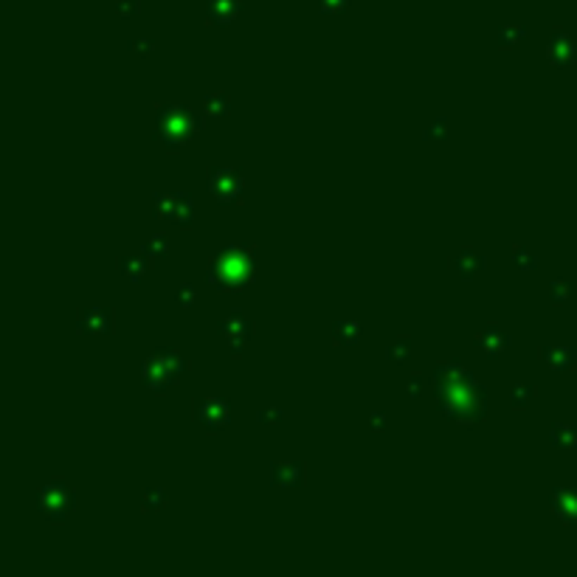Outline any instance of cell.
<instances>
[{
	"label": "cell",
	"mask_w": 577,
	"mask_h": 577,
	"mask_svg": "<svg viewBox=\"0 0 577 577\" xmlns=\"http://www.w3.org/2000/svg\"><path fill=\"white\" fill-rule=\"evenodd\" d=\"M175 302H178L183 310H189V307L197 302V287H194L192 282H183V284H180V291L175 293Z\"/></svg>",
	"instance_id": "cell-30"
},
{
	"label": "cell",
	"mask_w": 577,
	"mask_h": 577,
	"mask_svg": "<svg viewBox=\"0 0 577 577\" xmlns=\"http://www.w3.org/2000/svg\"><path fill=\"white\" fill-rule=\"evenodd\" d=\"M549 440H552L555 448H566V451H571V448H577V428L569 425V422H557V425L552 428Z\"/></svg>",
	"instance_id": "cell-22"
},
{
	"label": "cell",
	"mask_w": 577,
	"mask_h": 577,
	"mask_svg": "<svg viewBox=\"0 0 577 577\" xmlns=\"http://www.w3.org/2000/svg\"><path fill=\"white\" fill-rule=\"evenodd\" d=\"M513 262H516L521 270H535V268H538V256H535L527 245H518V243L513 245Z\"/></svg>",
	"instance_id": "cell-27"
},
{
	"label": "cell",
	"mask_w": 577,
	"mask_h": 577,
	"mask_svg": "<svg viewBox=\"0 0 577 577\" xmlns=\"http://www.w3.org/2000/svg\"><path fill=\"white\" fill-rule=\"evenodd\" d=\"M546 54H549V62H552L555 68L571 65V62H574V43H571V37H569V34L555 31V34H552V40H549Z\"/></svg>",
	"instance_id": "cell-17"
},
{
	"label": "cell",
	"mask_w": 577,
	"mask_h": 577,
	"mask_svg": "<svg viewBox=\"0 0 577 577\" xmlns=\"http://www.w3.org/2000/svg\"><path fill=\"white\" fill-rule=\"evenodd\" d=\"M153 208H155V217H161V220H169V223L180 226V229H189V226H192L194 206H192V197H189L186 192L155 194Z\"/></svg>",
	"instance_id": "cell-8"
},
{
	"label": "cell",
	"mask_w": 577,
	"mask_h": 577,
	"mask_svg": "<svg viewBox=\"0 0 577 577\" xmlns=\"http://www.w3.org/2000/svg\"><path fill=\"white\" fill-rule=\"evenodd\" d=\"M305 476H307L305 462H276L273 470H270V482L276 487H282V490L302 487L305 484Z\"/></svg>",
	"instance_id": "cell-11"
},
{
	"label": "cell",
	"mask_w": 577,
	"mask_h": 577,
	"mask_svg": "<svg viewBox=\"0 0 577 577\" xmlns=\"http://www.w3.org/2000/svg\"><path fill=\"white\" fill-rule=\"evenodd\" d=\"M217 335L226 344V349L231 352V357H240L248 346V341L254 338V321L245 318L243 313H229L226 318L217 321Z\"/></svg>",
	"instance_id": "cell-7"
},
{
	"label": "cell",
	"mask_w": 577,
	"mask_h": 577,
	"mask_svg": "<svg viewBox=\"0 0 577 577\" xmlns=\"http://www.w3.org/2000/svg\"><path fill=\"white\" fill-rule=\"evenodd\" d=\"M484 265H487L484 254H479V251H473V248H459V251L451 256V268H454V273H456L459 279H473L476 273L484 270Z\"/></svg>",
	"instance_id": "cell-13"
},
{
	"label": "cell",
	"mask_w": 577,
	"mask_h": 577,
	"mask_svg": "<svg viewBox=\"0 0 577 577\" xmlns=\"http://www.w3.org/2000/svg\"><path fill=\"white\" fill-rule=\"evenodd\" d=\"M127 51H132L135 56H150L155 51V43L150 37H135V40L127 43Z\"/></svg>",
	"instance_id": "cell-31"
},
{
	"label": "cell",
	"mask_w": 577,
	"mask_h": 577,
	"mask_svg": "<svg viewBox=\"0 0 577 577\" xmlns=\"http://www.w3.org/2000/svg\"><path fill=\"white\" fill-rule=\"evenodd\" d=\"M386 357H389V364H394V367H400V364H406V360H411V338H406V335L394 338V341L389 344V349H386Z\"/></svg>",
	"instance_id": "cell-23"
},
{
	"label": "cell",
	"mask_w": 577,
	"mask_h": 577,
	"mask_svg": "<svg viewBox=\"0 0 577 577\" xmlns=\"http://www.w3.org/2000/svg\"><path fill=\"white\" fill-rule=\"evenodd\" d=\"M448 132H451V130H448V118H445V116H440L437 121H431V124L422 130V138H425V141H431V138L445 141V138H448Z\"/></svg>",
	"instance_id": "cell-29"
},
{
	"label": "cell",
	"mask_w": 577,
	"mask_h": 577,
	"mask_svg": "<svg viewBox=\"0 0 577 577\" xmlns=\"http://www.w3.org/2000/svg\"><path fill=\"white\" fill-rule=\"evenodd\" d=\"M332 338L341 346H355L360 338H364V327H360L357 321H352V318H341L332 327Z\"/></svg>",
	"instance_id": "cell-19"
},
{
	"label": "cell",
	"mask_w": 577,
	"mask_h": 577,
	"mask_svg": "<svg viewBox=\"0 0 577 577\" xmlns=\"http://www.w3.org/2000/svg\"><path fill=\"white\" fill-rule=\"evenodd\" d=\"M77 332L82 335H110L113 332V310L110 307H88L77 318Z\"/></svg>",
	"instance_id": "cell-10"
},
{
	"label": "cell",
	"mask_w": 577,
	"mask_h": 577,
	"mask_svg": "<svg viewBox=\"0 0 577 577\" xmlns=\"http://www.w3.org/2000/svg\"><path fill=\"white\" fill-rule=\"evenodd\" d=\"M167 507V490L164 487H147L141 495V513L144 516H153V513H161Z\"/></svg>",
	"instance_id": "cell-21"
},
{
	"label": "cell",
	"mask_w": 577,
	"mask_h": 577,
	"mask_svg": "<svg viewBox=\"0 0 577 577\" xmlns=\"http://www.w3.org/2000/svg\"><path fill=\"white\" fill-rule=\"evenodd\" d=\"M476 344H479V349H482L490 360H495L504 349H507V346L513 344V338H510L507 332H504L498 324H487V327L476 335Z\"/></svg>",
	"instance_id": "cell-12"
},
{
	"label": "cell",
	"mask_w": 577,
	"mask_h": 577,
	"mask_svg": "<svg viewBox=\"0 0 577 577\" xmlns=\"http://www.w3.org/2000/svg\"><path fill=\"white\" fill-rule=\"evenodd\" d=\"M186 372H189V360L172 346L155 349V355L147 357V364H144V380H147V386L153 392L172 389Z\"/></svg>",
	"instance_id": "cell-4"
},
{
	"label": "cell",
	"mask_w": 577,
	"mask_h": 577,
	"mask_svg": "<svg viewBox=\"0 0 577 577\" xmlns=\"http://www.w3.org/2000/svg\"><path fill=\"white\" fill-rule=\"evenodd\" d=\"M138 9H141L138 0H121V3H116V15H118V17H124V20L135 17V15H138Z\"/></svg>",
	"instance_id": "cell-33"
},
{
	"label": "cell",
	"mask_w": 577,
	"mask_h": 577,
	"mask_svg": "<svg viewBox=\"0 0 577 577\" xmlns=\"http://www.w3.org/2000/svg\"><path fill=\"white\" fill-rule=\"evenodd\" d=\"M552 513L563 524L577 527V490H555L552 493Z\"/></svg>",
	"instance_id": "cell-15"
},
{
	"label": "cell",
	"mask_w": 577,
	"mask_h": 577,
	"mask_svg": "<svg viewBox=\"0 0 577 577\" xmlns=\"http://www.w3.org/2000/svg\"><path fill=\"white\" fill-rule=\"evenodd\" d=\"M243 172L237 167H211L208 169V192L214 194V200L231 206L243 200Z\"/></svg>",
	"instance_id": "cell-6"
},
{
	"label": "cell",
	"mask_w": 577,
	"mask_h": 577,
	"mask_svg": "<svg viewBox=\"0 0 577 577\" xmlns=\"http://www.w3.org/2000/svg\"><path fill=\"white\" fill-rule=\"evenodd\" d=\"M541 360L557 375L571 372L577 364V349L574 346H544L541 349Z\"/></svg>",
	"instance_id": "cell-14"
},
{
	"label": "cell",
	"mask_w": 577,
	"mask_h": 577,
	"mask_svg": "<svg viewBox=\"0 0 577 577\" xmlns=\"http://www.w3.org/2000/svg\"><path fill=\"white\" fill-rule=\"evenodd\" d=\"M240 0H206V20L208 26H226L237 17Z\"/></svg>",
	"instance_id": "cell-16"
},
{
	"label": "cell",
	"mask_w": 577,
	"mask_h": 577,
	"mask_svg": "<svg viewBox=\"0 0 577 577\" xmlns=\"http://www.w3.org/2000/svg\"><path fill=\"white\" fill-rule=\"evenodd\" d=\"M434 386L440 397V411L454 422H482L487 414V392L479 380L470 378L465 364L459 360H445L434 369Z\"/></svg>",
	"instance_id": "cell-1"
},
{
	"label": "cell",
	"mask_w": 577,
	"mask_h": 577,
	"mask_svg": "<svg viewBox=\"0 0 577 577\" xmlns=\"http://www.w3.org/2000/svg\"><path fill=\"white\" fill-rule=\"evenodd\" d=\"M369 428L375 431V434H383V431H386V414L383 411H372L369 414Z\"/></svg>",
	"instance_id": "cell-35"
},
{
	"label": "cell",
	"mask_w": 577,
	"mask_h": 577,
	"mask_svg": "<svg viewBox=\"0 0 577 577\" xmlns=\"http://www.w3.org/2000/svg\"><path fill=\"white\" fill-rule=\"evenodd\" d=\"M254 245H226L220 254L211 256L208 282L217 293H240L254 282Z\"/></svg>",
	"instance_id": "cell-2"
},
{
	"label": "cell",
	"mask_w": 577,
	"mask_h": 577,
	"mask_svg": "<svg viewBox=\"0 0 577 577\" xmlns=\"http://www.w3.org/2000/svg\"><path fill=\"white\" fill-rule=\"evenodd\" d=\"M203 127V118L192 113L189 107H161L155 118V132L153 138L161 144L167 153H178L186 147L189 138Z\"/></svg>",
	"instance_id": "cell-3"
},
{
	"label": "cell",
	"mask_w": 577,
	"mask_h": 577,
	"mask_svg": "<svg viewBox=\"0 0 577 577\" xmlns=\"http://www.w3.org/2000/svg\"><path fill=\"white\" fill-rule=\"evenodd\" d=\"M194 420L206 431L217 434V431H223L231 422V403L220 400V397H200L194 403Z\"/></svg>",
	"instance_id": "cell-9"
},
{
	"label": "cell",
	"mask_w": 577,
	"mask_h": 577,
	"mask_svg": "<svg viewBox=\"0 0 577 577\" xmlns=\"http://www.w3.org/2000/svg\"><path fill=\"white\" fill-rule=\"evenodd\" d=\"M571 293H574V284H571V282H566V279H552V282H549V296H552L555 305L571 299Z\"/></svg>",
	"instance_id": "cell-28"
},
{
	"label": "cell",
	"mask_w": 577,
	"mask_h": 577,
	"mask_svg": "<svg viewBox=\"0 0 577 577\" xmlns=\"http://www.w3.org/2000/svg\"><path fill=\"white\" fill-rule=\"evenodd\" d=\"M282 417H284V411H282L279 406H265V408L256 411V420H259L262 425H279Z\"/></svg>",
	"instance_id": "cell-32"
},
{
	"label": "cell",
	"mask_w": 577,
	"mask_h": 577,
	"mask_svg": "<svg viewBox=\"0 0 577 577\" xmlns=\"http://www.w3.org/2000/svg\"><path fill=\"white\" fill-rule=\"evenodd\" d=\"M141 254L147 256L150 262H164V259H167V254H169L167 234H155V237H150L147 243H144V251H141Z\"/></svg>",
	"instance_id": "cell-24"
},
{
	"label": "cell",
	"mask_w": 577,
	"mask_h": 577,
	"mask_svg": "<svg viewBox=\"0 0 577 577\" xmlns=\"http://www.w3.org/2000/svg\"><path fill=\"white\" fill-rule=\"evenodd\" d=\"M203 113L206 116H229L231 113V96L223 91H214L203 96Z\"/></svg>",
	"instance_id": "cell-20"
},
{
	"label": "cell",
	"mask_w": 577,
	"mask_h": 577,
	"mask_svg": "<svg viewBox=\"0 0 577 577\" xmlns=\"http://www.w3.org/2000/svg\"><path fill=\"white\" fill-rule=\"evenodd\" d=\"M346 3H349V0H318V6H321L324 12H330V15L344 12V9H346Z\"/></svg>",
	"instance_id": "cell-36"
},
{
	"label": "cell",
	"mask_w": 577,
	"mask_h": 577,
	"mask_svg": "<svg viewBox=\"0 0 577 577\" xmlns=\"http://www.w3.org/2000/svg\"><path fill=\"white\" fill-rule=\"evenodd\" d=\"M422 383H425V378H422V375H411V378H408V383H406V392H408V397H411V400H417V397H420V389H422Z\"/></svg>",
	"instance_id": "cell-34"
},
{
	"label": "cell",
	"mask_w": 577,
	"mask_h": 577,
	"mask_svg": "<svg viewBox=\"0 0 577 577\" xmlns=\"http://www.w3.org/2000/svg\"><path fill=\"white\" fill-rule=\"evenodd\" d=\"M150 265H153V262L144 256V254H141V256H121V259H118V270H121V276H124L127 282H135V284L150 273Z\"/></svg>",
	"instance_id": "cell-18"
},
{
	"label": "cell",
	"mask_w": 577,
	"mask_h": 577,
	"mask_svg": "<svg viewBox=\"0 0 577 577\" xmlns=\"http://www.w3.org/2000/svg\"><path fill=\"white\" fill-rule=\"evenodd\" d=\"M74 507H77V493L70 490L68 482H62V479L48 482L37 495V510L51 524H62L70 513H74Z\"/></svg>",
	"instance_id": "cell-5"
},
{
	"label": "cell",
	"mask_w": 577,
	"mask_h": 577,
	"mask_svg": "<svg viewBox=\"0 0 577 577\" xmlns=\"http://www.w3.org/2000/svg\"><path fill=\"white\" fill-rule=\"evenodd\" d=\"M532 397H535V386H530V383H516L510 389V406L518 411H524L532 403Z\"/></svg>",
	"instance_id": "cell-26"
},
{
	"label": "cell",
	"mask_w": 577,
	"mask_h": 577,
	"mask_svg": "<svg viewBox=\"0 0 577 577\" xmlns=\"http://www.w3.org/2000/svg\"><path fill=\"white\" fill-rule=\"evenodd\" d=\"M524 37H527V29L524 26H501L498 34H495V43H498V48H513Z\"/></svg>",
	"instance_id": "cell-25"
}]
</instances>
